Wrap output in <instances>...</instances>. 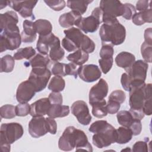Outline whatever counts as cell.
<instances>
[{"instance_id": "6da1fadb", "label": "cell", "mask_w": 152, "mask_h": 152, "mask_svg": "<svg viewBox=\"0 0 152 152\" xmlns=\"http://www.w3.org/2000/svg\"><path fill=\"white\" fill-rule=\"evenodd\" d=\"M58 147L62 151H71L74 148L77 151L91 152L92 146L88 141L85 132L72 126L65 128L58 141Z\"/></svg>"}, {"instance_id": "7a4b0ae2", "label": "cell", "mask_w": 152, "mask_h": 152, "mask_svg": "<svg viewBox=\"0 0 152 152\" xmlns=\"http://www.w3.org/2000/svg\"><path fill=\"white\" fill-rule=\"evenodd\" d=\"M89 131L94 133L93 144L99 148H102L116 142V129L106 121L99 120L94 122L89 127Z\"/></svg>"}, {"instance_id": "3957f363", "label": "cell", "mask_w": 152, "mask_h": 152, "mask_svg": "<svg viewBox=\"0 0 152 152\" xmlns=\"http://www.w3.org/2000/svg\"><path fill=\"white\" fill-rule=\"evenodd\" d=\"M99 35L102 42H109L112 45H119L124 43L126 30L116 19L104 23L100 28Z\"/></svg>"}, {"instance_id": "277c9868", "label": "cell", "mask_w": 152, "mask_h": 152, "mask_svg": "<svg viewBox=\"0 0 152 152\" xmlns=\"http://www.w3.org/2000/svg\"><path fill=\"white\" fill-rule=\"evenodd\" d=\"M24 134L22 125L17 122L2 124L0 129V144L4 152H9L11 144L19 140Z\"/></svg>"}, {"instance_id": "5b68a950", "label": "cell", "mask_w": 152, "mask_h": 152, "mask_svg": "<svg viewBox=\"0 0 152 152\" xmlns=\"http://www.w3.org/2000/svg\"><path fill=\"white\" fill-rule=\"evenodd\" d=\"M151 84H143L140 86H132L129 90V103L130 109L142 110L145 101L151 98Z\"/></svg>"}, {"instance_id": "8992f818", "label": "cell", "mask_w": 152, "mask_h": 152, "mask_svg": "<svg viewBox=\"0 0 152 152\" xmlns=\"http://www.w3.org/2000/svg\"><path fill=\"white\" fill-rule=\"evenodd\" d=\"M65 37L69 39L77 47L87 53H92L95 49L96 45L94 42L78 28L72 27L64 31Z\"/></svg>"}, {"instance_id": "52a82bcc", "label": "cell", "mask_w": 152, "mask_h": 152, "mask_svg": "<svg viewBox=\"0 0 152 152\" xmlns=\"http://www.w3.org/2000/svg\"><path fill=\"white\" fill-rule=\"evenodd\" d=\"M99 7L103 12V23L122 16L124 12V4L117 0H102Z\"/></svg>"}, {"instance_id": "ba28073f", "label": "cell", "mask_w": 152, "mask_h": 152, "mask_svg": "<svg viewBox=\"0 0 152 152\" xmlns=\"http://www.w3.org/2000/svg\"><path fill=\"white\" fill-rule=\"evenodd\" d=\"M148 68L147 62L140 59L135 61L129 68L125 69L131 81V87L145 83Z\"/></svg>"}, {"instance_id": "9c48e42d", "label": "cell", "mask_w": 152, "mask_h": 152, "mask_svg": "<svg viewBox=\"0 0 152 152\" xmlns=\"http://www.w3.org/2000/svg\"><path fill=\"white\" fill-rule=\"evenodd\" d=\"M102 23H103V12L99 7L93 10L90 16L82 17L76 26L85 33H94L97 31Z\"/></svg>"}, {"instance_id": "30bf717a", "label": "cell", "mask_w": 152, "mask_h": 152, "mask_svg": "<svg viewBox=\"0 0 152 152\" xmlns=\"http://www.w3.org/2000/svg\"><path fill=\"white\" fill-rule=\"evenodd\" d=\"M51 74L47 67L33 68L28 80L34 84L36 92H40L46 87Z\"/></svg>"}, {"instance_id": "8fae6325", "label": "cell", "mask_w": 152, "mask_h": 152, "mask_svg": "<svg viewBox=\"0 0 152 152\" xmlns=\"http://www.w3.org/2000/svg\"><path fill=\"white\" fill-rule=\"evenodd\" d=\"M21 37L20 30L13 31H2L0 36V52L7 50L17 49L21 45Z\"/></svg>"}, {"instance_id": "7c38bea8", "label": "cell", "mask_w": 152, "mask_h": 152, "mask_svg": "<svg viewBox=\"0 0 152 152\" xmlns=\"http://www.w3.org/2000/svg\"><path fill=\"white\" fill-rule=\"evenodd\" d=\"M71 109L72 113L81 124L88 125L90 123L91 116L88 107L84 101L77 100L74 102Z\"/></svg>"}, {"instance_id": "4fadbf2b", "label": "cell", "mask_w": 152, "mask_h": 152, "mask_svg": "<svg viewBox=\"0 0 152 152\" xmlns=\"http://www.w3.org/2000/svg\"><path fill=\"white\" fill-rule=\"evenodd\" d=\"M37 1H8V5L23 18H34L33 9Z\"/></svg>"}, {"instance_id": "5bb4252c", "label": "cell", "mask_w": 152, "mask_h": 152, "mask_svg": "<svg viewBox=\"0 0 152 152\" xmlns=\"http://www.w3.org/2000/svg\"><path fill=\"white\" fill-rule=\"evenodd\" d=\"M28 132L33 138H39L49 132L46 118L33 117L28 123Z\"/></svg>"}, {"instance_id": "9a60e30c", "label": "cell", "mask_w": 152, "mask_h": 152, "mask_svg": "<svg viewBox=\"0 0 152 152\" xmlns=\"http://www.w3.org/2000/svg\"><path fill=\"white\" fill-rule=\"evenodd\" d=\"M102 72L99 66L94 64L81 65L78 68V75L84 81L92 83L99 80Z\"/></svg>"}, {"instance_id": "2e32d148", "label": "cell", "mask_w": 152, "mask_h": 152, "mask_svg": "<svg viewBox=\"0 0 152 152\" xmlns=\"http://www.w3.org/2000/svg\"><path fill=\"white\" fill-rule=\"evenodd\" d=\"M36 93L34 84L28 80L21 82L16 91V99L18 103H27Z\"/></svg>"}, {"instance_id": "e0dca14e", "label": "cell", "mask_w": 152, "mask_h": 152, "mask_svg": "<svg viewBox=\"0 0 152 152\" xmlns=\"http://www.w3.org/2000/svg\"><path fill=\"white\" fill-rule=\"evenodd\" d=\"M109 86L103 78H100L97 83L94 85L89 91V103L92 104L104 99L108 93Z\"/></svg>"}, {"instance_id": "ac0fdd59", "label": "cell", "mask_w": 152, "mask_h": 152, "mask_svg": "<svg viewBox=\"0 0 152 152\" xmlns=\"http://www.w3.org/2000/svg\"><path fill=\"white\" fill-rule=\"evenodd\" d=\"M18 22V17L13 11H7L0 14V28L2 31H18L19 28L17 24Z\"/></svg>"}, {"instance_id": "d6986e66", "label": "cell", "mask_w": 152, "mask_h": 152, "mask_svg": "<svg viewBox=\"0 0 152 152\" xmlns=\"http://www.w3.org/2000/svg\"><path fill=\"white\" fill-rule=\"evenodd\" d=\"M50 106V103L48 98L40 99L30 104V114L32 117L43 116L47 115Z\"/></svg>"}, {"instance_id": "ffe728a7", "label": "cell", "mask_w": 152, "mask_h": 152, "mask_svg": "<svg viewBox=\"0 0 152 152\" xmlns=\"http://www.w3.org/2000/svg\"><path fill=\"white\" fill-rule=\"evenodd\" d=\"M23 30L21 33V41L24 43H31L37 37V33L34 27V22L25 20L23 23Z\"/></svg>"}, {"instance_id": "44dd1931", "label": "cell", "mask_w": 152, "mask_h": 152, "mask_svg": "<svg viewBox=\"0 0 152 152\" xmlns=\"http://www.w3.org/2000/svg\"><path fill=\"white\" fill-rule=\"evenodd\" d=\"M82 18L81 15L74 11L64 13L59 18V24L64 28H71L77 24Z\"/></svg>"}, {"instance_id": "7402d4cb", "label": "cell", "mask_w": 152, "mask_h": 152, "mask_svg": "<svg viewBox=\"0 0 152 152\" xmlns=\"http://www.w3.org/2000/svg\"><path fill=\"white\" fill-rule=\"evenodd\" d=\"M116 65L122 68L125 69L129 68L135 61V56L128 52H121L115 58Z\"/></svg>"}, {"instance_id": "603a6c76", "label": "cell", "mask_w": 152, "mask_h": 152, "mask_svg": "<svg viewBox=\"0 0 152 152\" xmlns=\"http://www.w3.org/2000/svg\"><path fill=\"white\" fill-rule=\"evenodd\" d=\"M69 113V107L61 104H50L48 110L47 115L52 118H63L68 116Z\"/></svg>"}, {"instance_id": "cb8c5ba5", "label": "cell", "mask_w": 152, "mask_h": 152, "mask_svg": "<svg viewBox=\"0 0 152 152\" xmlns=\"http://www.w3.org/2000/svg\"><path fill=\"white\" fill-rule=\"evenodd\" d=\"M89 58V54L86 51L78 49L73 53H70L66 56L67 59L77 65L81 66L86 62Z\"/></svg>"}, {"instance_id": "d4e9b609", "label": "cell", "mask_w": 152, "mask_h": 152, "mask_svg": "<svg viewBox=\"0 0 152 152\" xmlns=\"http://www.w3.org/2000/svg\"><path fill=\"white\" fill-rule=\"evenodd\" d=\"M131 19L132 23L137 26H141L145 23H151L152 22L151 8L138 13L136 12Z\"/></svg>"}, {"instance_id": "484cf974", "label": "cell", "mask_w": 152, "mask_h": 152, "mask_svg": "<svg viewBox=\"0 0 152 152\" xmlns=\"http://www.w3.org/2000/svg\"><path fill=\"white\" fill-rule=\"evenodd\" d=\"M36 33L39 36H46L52 33V26L50 22L45 19H38L34 22Z\"/></svg>"}, {"instance_id": "4316f807", "label": "cell", "mask_w": 152, "mask_h": 152, "mask_svg": "<svg viewBox=\"0 0 152 152\" xmlns=\"http://www.w3.org/2000/svg\"><path fill=\"white\" fill-rule=\"evenodd\" d=\"M50 59L48 55H43L42 53H37L30 59L28 65H30L33 68H46L49 64Z\"/></svg>"}, {"instance_id": "83f0119b", "label": "cell", "mask_w": 152, "mask_h": 152, "mask_svg": "<svg viewBox=\"0 0 152 152\" xmlns=\"http://www.w3.org/2000/svg\"><path fill=\"white\" fill-rule=\"evenodd\" d=\"M64 55V50L61 48V41L59 39L50 47L49 56L53 62H58L63 59Z\"/></svg>"}, {"instance_id": "f1b7e54d", "label": "cell", "mask_w": 152, "mask_h": 152, "mask_svg": "<svg viewBox=\"0 0 152 152\" xmlns=\"http://www.w3.org/2000/svg\"><path fill=\"white\" fill-rule=\"evenodd\" d=\"M116 142L119 144H124L128 142L132 138V132L131 130L124 126L119 127L116 129Z\"/></svg>"}, {"instance_id": "f546056e", "label": "cell", "mask_w": 152, "mask_h": 152, "mask_svg": "<svg viewBox=\"0 0 152 152\" xmlns=\"http://www.w3.org/2000/svg\"><path fill=\"white\" fill-rule=\"evenodd\" d=\"M93 1H68L67 7L72 10L77 12L81 15L84 14L87 9L88 5L91 3Z\"/></svg>"}, {"instance_id": "4dcf8cb0", "label": "cell", "mask_w": 152, "mask_h": 152, "mask_svg": "<svg viewBox=\"0 0 152 152\" xmlns=\"http://www.w3.org/2000/svg\"><path fill=\"white\" fill-rule=\"evenodd\" d=\"M92 106V114L99 118L104 117L107 114L106 109V102L104 99L91 104Z\"/></svg>"}, {"instance_id": "1f68e13d", "label": "cell", "mask_w": 152, "mask_h": 152, "mask_svg": "<svg viewBox=\"0 0 152 152\" xmlns=\"http://www.w3.org/2000/svg\"><path fill=\"white\" fill-rule=\"evenodd\" d=\"M65 87V81L62 77L55 75L53 77L49 84L48 89L53 92H60L64 90Z\"/></svg>"}, {"instance_id": "d6a6232c", "label": "cell", "mask_w": 152, "mask_h": 152, "mask_svg": "<svg viewBox=\"0 0 152 152\" xmlns=\"http://www.w3.org/2000/svg\"><path fill=\"white\" fill-rule=\"evenodd\" d=\"M35 55V49L33 47L29 46L18 49V50L14 54L13 57L15 60H21L23 59H26L28 60L30 59Z\"/></svg>"}, {"instance_id": "836d02e7", "label": "cell", "mask_w": 152, "mask_h": 152, "mask_svg": "<svg viewBox=\"0 0 152 152\" xmlns=\"http://www.w3.org/2000/svg\"><path fill=\"white\" fill-rule=\"evenodd\" d=\"M116 118L118 123L121 125L128 128L135 119L131 113L128 110H121L118 112Z\"/></svg>"}, {"instance_id": "e575fe53", "label": "cell", "mask_w": 152, "mask_h": 152, "mask_svg": "<svg viewBox=\"0 0 152 152\" xmlns=\"http://www.w3.org/2000/svg\"><path fill=\"white\" fill-rule=\"evenodd\" d=\"M1 72H11L15 65L14 57L10 55H6L1 58Z\"/></svg>"}, {"instance_id": "d590c367", "label": "cell", "mask_w": 152, "mask_h": 152, "mask_svg": "<svg viewBox=\"0 0 152 152\" xmlns=\"http://www.w3.org/2000/svg\"><path fill=\"white\" fill-rule=\"evenodd\" d=\"M0 115L2 118L9 119L16 116L15 106L12 104H5L0 108Z\"/></svg>"}, {"instance_id": "8d00e7d4", "label": "cell", "mask_w": 152, "mask_h": 152, "mask_svg": "<svg viewBox=\"0 0 152 152\" xmlns=\"http://www.w3.org/2000/svg\"><path fill=\"white\" fill-rule=\"evenodd\" d=\"M141 53L146 62H151V53H152V45L146 43L144 41L141 46Z\"/></svg>"}, {"instance_id": "74e56055", "label": "cell", "mask_w": 152, "mask_h": 152, "mask_svg": "<svg viewBox=\"0 0 152 152\" xmlns=\"http://www.w3.org/2000/svg\"><path fill=\"white\" fill-rule=\"evenodd\" d=\"M114 53V49L113 46L110 44L103 43L99 52L100 58H113Z\"/></svg>"}, {"instance_id": "f35d334b", "label": "cell", "mask_w": 152, "mask_h": 152, "mask_svg": "<svg viewBox=\"0 0 152 152\" xmlns=\"http://www.w3.org/2000/svg\"><path fill=\"white\" fill-rule=\"evenodd\" d=\"M44 2L48 6L56 11L62 10L66 6V2L64 0H45Z\"/></svg>"}, {"instance_id": "ab89813d", "label": "cell", "mask_w": 152, "mask_h": 152, "mask_svg": "<svg viewBox=\"0 0 152 152\" xmlns=\"http://www.w3.org/2000/svg\"><path fill=\"white\" fill-rule=\"evenodd\" d=\"M113 63V58H100L99 60V64L101 71L104 74H107L112 68Z\"/></svg>"}, {"instance_id": "60d3db41", "label": "cell", "mask_w": 152, "mask_h": 152, "mask_svg": "<svg viewBox=\"0 0 152 152\" xmlns=\"http://www.w3.org/2000/svg\"><path fill=\"white\" fill-rule=\"evenodd\" d=\"M30 105L27 103H19L15 106V113L18 116H26L30 113Z\"/></svg>"}, {"instance_id": "b9f144b4", "label": "cell", "mask_w": 152, "mask_h": 152, "mask_svg": "<svg viewBox=\"0 0 152 152\" xmlns=\"http://www.w3.org/2000/svg\"><path fill=\"white\" fill-rule=\"evenodd\" d=\"M51 72L54 75H59L61 77L66 76L65 75V64L59 62H54Z\"/></svg>"}, {"instance_id": "7bdbcfd3", "label": "cell", "mask_w": 152, "mask_h": 152, "mask_svg": "<svg viewBox=\"0 0 152 152\" xmlns=\"http://www.w3.org/2000/svg\"><path fill=\"white\" fill-rule=\"evenodd\" d=\"M126 99V95L124 91L116 90L112 91L109 97V100L116 102L120 104L123 103Z\"/></svg>"}, {"instance_id": "ee69618b", "label": "cell", "mask_w": 152, "mask_h": 152, "mask_svg": "<svg viewBox=\"0 0 152 152\" xmlns=\"http://www.w3.org/2000/svg\"><path fill=\"white\" fill-rule=\"evenodd\" d=\"M124 12L122 15V17L126 20H129L136 13V9L135 7L130 3H125L124 4Z\"/></svg>"}, {"instance_id": "f6af8a7d", "label": "cell", "mask_w": 152, "mask_h": 152, "mask_svg": "<svg viewBox=\"0 0 152 152\" xmlns=\"http://www.w3.org/2000/svg\"><path fill=\"white\" fill-rule=\"evenodd\" d=\"M78 65L72 62L65 64V75H73L75 78L78 76Z\"/></svg>"}, {"instance_id": "bcb514c9", "label": "cell", "mask_w": 152, "mask_h": 152, "mask_svg": "<svg viewBox=\"0 0 152 152\" xmlns=\"http://www.w3.org/2000/svg\"><path fill=\"white\" fill-rule=\"evenodd\" d=\"M148 138H146L145 141H137L132 147V151H148L147 141Z\"/></svg>"}, {"instance_id": "7dc6e473", "label": "cell", "mask_w": 152, "mask_h": 152, "mask_svg": "<svg viewBox=\"0 0 152 152\" xmlns=\"http://www.w3.org/2000/svg\"><path fill=\"white\" fill-rule=\"evenodd\" d=\"M121 104L110 100H108L106 104V109L107 113L109 114H115L119 111L120 109Z\"/></svg>"}, {"instance_id": "c3c4849f", "label": "cell", "mask_w": 152, "mask_h": 152, "mask_svg": "<svg viewBox=\"0 0 152 152\" xmlns=\"http://www.w3.org/2000/svg\"><path fill=\"white\" fill-rule=\"evenodd\" d=\"M48 99L50 101V104H61L63 103V97L60 92H53L50 93L48 96Z\"/></svg>"}, {"instance_id": "681fc988", "label": "cell", "mask_w": 152, "mask_h": 152, "mask_svg": "<svg viewBox=\"0 0 152 152\" xmlns=\"http://www.w3.org/2000/svg\"><path fill=\"white\" fill-rule=\"evenodd\" d=\"M129 128L131 130L133 135H139L142 130V124L141 121L135 119Z\"/></svg>"}, {"instance_id": "f907efd6", "label": "cell", "mask_w": 152, "mask_h": 152, "mask_svg": "<svg viewBox=\"0 0 152 152\" xmlns=\"http://www.w3.org/2000/svg\"><path fill=\"white\" fill-rule=\"evenodd\" d=\"M61 43L63 48L68 52H74L78 49L75 45L66 37H64L62 40Z\"/></svg>"}, {"instance_id": "816d5d0a", "label": "cell", "mask_w": 152, "mask_h": 152, "mask_svg": "<svg viewBox=\"0 0 152 152\" xmlns=\"http://www.w3.org/2000/svg\"><path fill=\"white\" fill-rule=\"evenodd\" d=\"M151 2L148 0H140L137 1L136 3V10L140 11H143L151 8Z\"/></svg>"}, {"instance_id": "f5cc1de1", "label": "cell", "mask_w": 152, "mask_h": 152, "mask_svg": "<svg viewBox=\"0 0 152 152\" xmlns=\"http://www.w3.org/2000/svg\"><path fill=\"white\" fill-rule=\"evenodd\" d=\"M49 132L51 134H55L57 131V124L53 118L50 117L46 118Z\"/></svg>"}, {"instance_id": "db71d44e", "label": "cell", "mask_w": 152, "mask_h": 152, "mask_svg": "<svg viewBox=\"0 0 152 152\" xmlns=\"http://www.w3.org/2000/svg\"><path fill=\"white\" fill-rule=\"evenodd\" d=\"M121 83L123 88L125 90L129 91L131 88V81L129 80V78L128 74L126 72L123 73L122 74L121 78Z\"/></svg>"}, {"instance_id": "11a10c76", "label": "cell", "mask_w": 152, "mask_h": 152, "mask_svg": "<svg viewBox=\"0 0 152 152\" xmlns=\"http://www.w3.org/2000/svg\"><path fill=\"white\" fill-rule=\"evenodd\" d=\"M144 113L145 115L150 116L152 113V107H151V98L146 100L144 103L142 107Z\"/></svg>"}, {"instance_id": "9f6ffc18", "label": "cell", "mask_w": 152, "mask_h": 152, "mask_svg": "<svg viewBox=\"0 0 152 152\" xmlns=\"http://www.w3.org/2000/svg\"><path fill=\"white\" fill-rule=\"evenodd\" d=\"M144 42L147 43L152 45V36H151V28L145 29L144 31Z\"/></svg>"}, {"instance_id": "6f0895ef", "label": "cell", "mask_w": 152, "mask_h": 152, "mask_svg": "<svg viewBox=\"0 0 152 152\" xmlns=\"http://www.w3.org/2000/svg\"><path fill=\"white\" fill-rule=\"evenodd\" d=\"M7 5H8V1H0V9L1 10L6 7Z\"/></svg>"}, {"instance_id": "680465c9", "label": "cell", "mask_w": 152, "mask_h": 152, "mask_svg": "<svg viewBox=\"0 0 152 152\" xmlns=\"http://www.w3.org/2000/svg\"><path fill=\"white\" fill-rule=\"evenodd\" d=\"M125 150H129V151H131L130 149H129V148H126V149H123L122 151H125Z\"/></svg>"}]
</instances>
